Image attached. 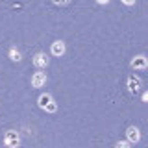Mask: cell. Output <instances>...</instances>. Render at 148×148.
<instances>
[{
	"label": "cell",
	"instance_id": "cell-7",
	"mask_svg": "<svg viewBox=\"0 0 148 148\" xmlns=\"http://www.w3.org/2000/svg\"><path fill=\"white\" fill-rule=\"evenodd\" d=\"M34 65H35V67H39V69L46 67V65H48V58H46V54H43V52L35 54L34 56Z\"/></svg>",
	"mask_w": 148,
	"mask_h": 148
},
{
	"label": "cell",
	"instance_id": "cell-9",
	"mask_svg": "<svg viewBox=\"0 0 148 148\" xmlns=\"http://www.w3.org/2000/svg\"><path fill=\"white\" fill-rule=\"evenodd\" d=\"M9 58H11V61H21V52L17 48H11L9 50Z\"/></svg>",
	"mask_w": 148,
	"mask_h": 148
},
{
	"label": "cell",
	"instance_id": "cell-10",
	"mask_svg": "<svg viewBox=\"0 0 148 148\" xmlns=\"http://www.w3.org/2000/svg\"><path fill=\"white\" fill-rule=\"evenodd\" d=\"M52 2L56 4V6H65V4H69L71 0H52Z\"/></svg>",
	"mask_w": 148,
	"mask_h": 148
},
{
	"label": "cell",
	"instance_id": "cell-1",
	"mask_svg": "<svg viewBox=\"0 0 148 148\" xmlns=\"http://www.w3.org/2000/svg\"><path fill=\"white\" fill-rule=\"evenodd\" d=\"M37 104H39V108L45 109L46 113H56V111H58V104L54 102L52 95H48V92H43V95L37 98Z\"/></svg>",
	"mask_w": 148,
	"mask_h": 148
},
{
	"label": "cell",
	"instance_id": "cell-2",
	"mask_svg": "<svg viewBox=\"0 0 148 148\" xmlns=\"http://www.w3.org/2000/svg\"><path fill=\"white\" fill-rule=\"evenodd\" d=\"M126 87H128L130 95H133V96H135L137 92L141 91V80H139L135 74H132V76H128V80H126Z\"/></svg>",
	"mask_w": 148,
	"mask_h": 148
},
{
	"label": "cell",
	"instance_id": "cell-3",
	"mask_svg": "<svg viewBox=\"0 0 148 148\" xmlns=\"http://www.w3.org/2000/svg\"><path fill=\"white\" fill-rule=\"evenodd\" d=\"M4 145L9 146V148H15L21 145V139H18V133L13 132V130H9V132L4 135Z\"/></svg>",
	"mask_w": 148,
	"mask_h": 148
},
{
	"label": "cell",
	"instance_id": "cell-4",
	"mask_svg": "<svg viewBox=\"0 0 148 148\" xmlns=\"http://www.w3.org/2000/svg\"><path fill=\"white\" fill-rule=\"evenodd\" d=\"M46 83V74L43 71H39V72H35V74H32V85L35 87V89H41Z\"/></svg>",
	"mask_w": 148,
	"mask_h": 148
},
{
	"label": "cell",
	"instance_id": "cell-12",
	"mask_svg": "<svg viewBox=\"0 0 148 148\" xmlns=\"http://www.w3.org/2000/svg\"><path fill=\"white\" fill-rule=\"evenodd\" d=\"M126 146H128V143H120V141L117 143V148H126Z\"/></svg>",
	"mask_w": 148,
	"mask_h": 148
},
{
	"label": "cell",
	"instance_id": "cell-11",
	"mask_svg": "<svg viewBox=\"0 0 148 148\" xmlns=\"http://www.w3.org/2000/svg\"><path fill=\"white\" fill-rule=\"evenodd\" d=\"M122 4H126V6H133V4H135V0H122Z\"/></svg>",
	"mask_w": 148,
	"mask_h": 148
},
{
	"label": "cell",
	"instance_id": "cell-5",
	"mask_svg": "<svg viewBox=\"0 0 148 148\" xmlns=\"http://www.w3.org/2000/svg\"><path fill=\"white\" fill-rule=\"evenodd\" d=\"M50 52H52V56H56V58L63 56L65 54V43L63 41H54L52 46H50Z\"/></svg>",
	"mask_w": 148,
	"mask_h": 148
},
{
	"label": "cell",
	"instance_id": "cell-6",
	"mask_svg": "<svg viewBox=\"0 0 148 148\" xmlns=\"http://www.w3.org/2000/svg\"><path fill=\"white\" fill-rule=\"evenodd\" d=\"M126 137L130 143H139V139H141V132H139V128L135 126H130L126 130Z\"/></svg>",
	"mask_w": 148,
	"mask_h": 148
},
{
	"label": "cell",
	"instance_id": "cell-13",
	"mask_svg": "<svg viewBox=\"0 0 148 148\" xmlns=\"http://www.w3.org/2000/svg\"><path fill=\"white\" fill-rule=\"evenodd\" d=\"M96 2H98V4H102V6H104V4H108L109 0H96Z\"/></svg>",
	"mask_w": 148,
	"mask_h": 148
},
{
	"label": "cell",
	"instance_id": "cell-8",
	"mask_svg": "<svg viewBox=\"0 0 148 148\" xmlns=\"http://www.w3.org/2000/svg\"><path fill=\"white\" fill-rule=\"evenodd\" d=\"M146 58L145 56H137V58H133L132 59V67L133 69H146Z\"/></svg>",
	"mask_w": 148,
	"mask_h": 148
}]
</instances>
